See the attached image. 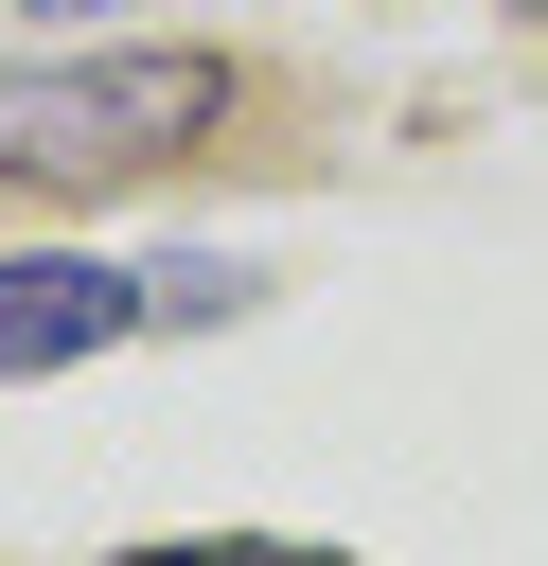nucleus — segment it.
I'll return each mask as SVG.
<instances>
[{
	"instance_id": "obj_1",
	"label": "nucleus",
	"mask_w": 548,
	"mask_h": 566,
	"mask_svg": "<svg viewBox=\"0 0 548 566\" xmlns=\"http://www.w3.org/2000/svg\"><path fill=\"white\" fill-rule=\"evenodd\" d=\"M230 124V53H53V71H0V177H141L177 142Z\"/></svg>"
},
{
	"instance_id": "obj_2",
	"label": "nucleus",
	"mask_w": 548,
	"mask_h": 566,
	"mask_svg": "<svg viewBox=\"0 0 548 566\" xmlns=\"http://www.w3.org/2000/svg\"><path fill=\"white\" fill-rule=\"evenodd\" d=\"M124 318H141V283L88 265V248H18V265H0V371H71V354H106Z\"/></svg>"
},
{
	"instance_id": "obj_3",
	"label": "nucleus",
	"mask_w": 548,
	"mask_h": 566,
	"mask_svg": "<svg viewBox=\"0 0 548 566\" xmlns=\"http://www.w3.org/2000/svg\"><path fill=\"white\" fill-rule=\"evenodd\" d=\"M124 566H336V548H283V531H230V548H124Z\"/></svg>"
}]
</instances>
